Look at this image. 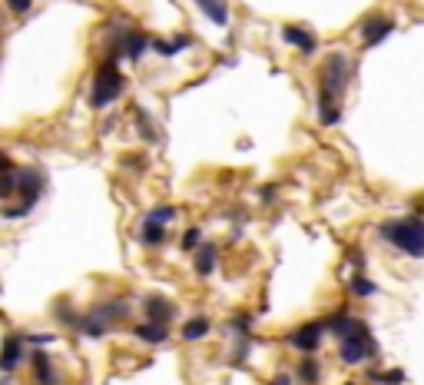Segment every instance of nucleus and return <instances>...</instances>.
Returning <instances> with one entry per match:
<instances>
[{"instance_id":"f257e3e1","label":"nucleus","mask_w":424,"mask_h":385,"mask_svg":"<svg viewBox=\"0 0 424 385\" xmlns=\"http://www.w3.org/2000/svg\"><path fill=\"white\" fill-rule=\"evenodd\" d=\"M351 80V60L345 53H332L325 57L322 70H318V120L325 126H335L341 120L338 100L345 96V87Z\"/></svg>"},{"instance_id":"f03ea898","label":"nucleus","mask_w":424,"mask_h":385,"mask_svg":"<svg viewBox=\"0 0 424 385\" xmlns=\"http://www.w3.org/2000/svg\"><path fill=\"white\" fill-rule=\"evenodd\" d=\"M123 87H126V80L120 73L116 57H103L97 73H93V83H90V106L93 110H106L110 103H116L123 96Z\"/></svg>"},{"instance_id":"7ed1b4c3","label":"nucleus","mask_w":424,"mask_h":385,"mask_svg":"<svg viewBox=\"0 0 424 385\" xmlns=\"http://www.w3.org/2000/svg\"><path fill=\"white\" fill-rule=\"evenodd\" d=\"M381 240L405 252V256H424V220L421 216H405V220H388L381 222Z\"/></svg>"},{"instance_id":"20e7f679","label":"nucleus","mask_w":424,"mask_h":385,"mask_svg":"<svg viewBox=\"0 0 424 385\" xmlns=\"http://www.w3.org/2000/svg\"><path fill=\"white\" fill-rule=\"evenodd\" d=\"M126 316H129V302H126V299H106V302H97L87 316H80L73 329L90 339H103L106 332Z\"/></svg>"},{"instance_id":"39448f33","label":"nucleus","mask_w":424,"mask_h":385,"mask_svg":"<svg viewBox=\"0 0 424 385\" xmlns=\"http://www.w3.org/2000/svg\"><path fill=\"white\" fill-rule=\"evenodd\" d=\"M371 356H378V342H375V336H371L368 322L355 319V326L338 339V359H341L345 366H358V362H365V359H371Z\"/></svg>"},{"instance_id":"423d86ee","label":"nucleus","mask_w":424,"mask_h":385,"mask_svg":"<svg viewBox=\"0 0 424 385\" xmlns=\"http://www.w3.org/2000/svg\"><path fill=\"white\" fill-rule=\"evenodd\" d=\"M17 192H20V202L17 206H4V220H23L37 206L40 192H43V173L37 166H27V170L17 173Z\"/></svg>"},{"instance_id":"0eeeda50","label":"nucleus","mask_w":424,"mask_h":385,"mask_svg":"<svg viewBox=\"0 0 424 385\" xmlns=\"http://www.w3.org/2000/svg\"><path fill=\"white\" fill-rule=\"evenodd\" d=\"M322 336H325V322H302L289 336V342H292V349H299L302 356H312L322 346Z\"/></svg>"},{"instance_id":"6e6552de","label":"nucleus","mask_w":424,"mask_h":385,"mask_svg":"<svg viewBox=\"0 0 424 385\" xmlns=\"http://www.w3.org/2000/svg\"><path fill=\"white\" fill-rule=\"evenodd\" d=\"M27 362H30V379L33 385H57V369H53V359L43 352V349H27Z\"/></svg>"},{"instance_id":"1a4fd4ad","label":"nucleus","mask_w":424,"mask_h":385,"mask_svg":"<svg viewBox=\"0 0 424 385\" xmlns=\"http://www.w3.org/2000/svg\"><path fill=\"white\" fill-rule=\"evenodd\" d=\"M23 356H27V339L20 332H10L0 346V372H14L23 362Z\"/></svg>"},{"instance_id":"9d476101","label":"nucleus","mask_w":424,"mask_h":385,"mask_svg":"<svg viewBox=\"0 0 424 385\" xmlns=\"http://www.w3.org/2000/svg\"><path fill=\"white\" fill-rule=\"evenodd\" d=\"M391 30H395V20L375 14V17H368L365 24H361V40H365V47H378V43H381Z\"/></svg>"},{"instance_id":"9b49d317","label":"nucleus","mask_w":424,"mask_h":385,"mask_svg":"<svg viewBox=\"0 0 424 385\" xmlns=\"http://www.w3.org/2000/svg\"><path fill=\"white\" fill-rule=\"evenodd\" d=\"M143 309H146V319H149V322H159V326H169L176 319V306L166 296H146Z\"/></svg>"},{"instance_id":"f8f14e48","label":"nucleus","mask_w":424,"mask_h":385,"mask_svg":"<svg viewBox=\"0 0 424 385\" xmlns=\"http://www.w3.org/2000/svg\"><path fill=\"white\" fill-rule=\"evenodd\" d=\"M216 266H219V246L216 242H203L199 250H196V260H193V270L196 276H212L216 272Z\"/></svg>"},{"instance_id":"ddd939ff","label":"nucleus","mask_w":424,"mask_h":385,"mask_svg":"<svg viewBox=\"0 0 424 385\" xmlns=\"http://www.w3.org/2000/svg\"><path fill=\"white\" fill-rule=\"evenodd\" d=\"M282 40L285 43H292V47H299L302 53H315V47H318V40H315V34L312 30H305V27H282Z\"/></svg>"},{"instance_id":"4468645a","label":"nucleus","mask_w":424,"mask_h":385,"mask_svg":"<svg viewBox=\"0 0 424 385\" xmlns=\"http://www.w3.org/2000/svg\"><path fill=\"white\" fill-rule=\"evenodd\" d=\"M133 336L146 346H163L166 339H169V326H159V322H149L146 319L143 326H133Z\"/></svg>"},{"instance_id":"2eb2a0df","label":"nucleus","mask_w":424,"mask_h":385,"mask_svg":"<svg viewBox=\"0 0 424 385\" xmlns=\"http://www.w3.org/2000/svg\"><path fill=\"white\" fill-rule=\"evenodd\" d=\"M196 4H199V10H203L216 27H226V24H229V4H226V0H196Z\"/></svg>"},{"instance_id":"dca6fc26","label":"nucleus","mask_w":424,"mask_h":385,"mask_svg":"<svg viewBox=\"0 0 424 385\" xmlns=\"http://www.w3.org/2000/svg\"><path fill=\"white\" fill-rule=\"evenodd\" d=\"M212 332V322L206 316H193V319H186V326L179 336L186 339V342H199V339H206Z\"/></svg>"},{"instance_id":"f3484780","label":"nucleus","mask_w":424,"mask_h":385,"mask_svg":"<svg viewBox=\"0 0 424 385\" xmlns=\"http://www.w3.org/2000/svg\"><path fill=\"white\" fill-rule=\"evenodd\" d=\"M139 240H143L149 250L163 246L166 242V226L163 222H153V220H143V226H139Z\"/></svg>"},{"instance_id":"a211bd4d","label":"nucleus","mask_w":424,"mask_h":385,"mask_svg":"<svg viewBox=\"0 0 424 385\" xmlns=\"http://www.w3.org/2000/svg\"><path fill=\"white\" fill-rule=\"evenodd\" d=\"M133 120H136V130H139V136H143L146 143H159V130L153 126V120H149V113H146L143 106H133Z\"/></svg>"},{"instance_id":"6ab92c4d","label":"nucleus","mask_w":424,"mask_h":385,"mask_svg":"<svg viewBox=\"0 0 424 385\" xmlns=\"http://www.w3.org/2000/svg\"><path fill=\"white\" fill-rule=\"evenodd\" d=\"M193 43V37H186V34H179V37H173V40H153V50L159 53V57H176L179 50H186Z\"/></svg>"},{"instance_id":"aec40b11","label":"nucleus","mask_w":424,"mask_h":385,"mask_svg":"<svg viewBox=\"0 0 424 385\" xmlns=\"http://www.w3.org/2000/svg\"><path fill=\"white\" fill-rule=\"evenodd\" d=\"M318 376H322V366H318V362H315L312 356H305V359L299 362V379H302L305 385H315V382H318Z\"/></svg>"},{"instance_id":"412c9836","label":"nucleus","mask_w":424,"mask_h":385,"mask_svg":"<svg viewBox=\"0 0 424 385\" xmlns=\"http://www.w3.org/2000/svg\"><path fill=\"white\" fill-rule=\"evenodd\" d=\"M375 385H401L405 382V369H385V372H368Z\"/></svg>"},{"instance_id":"4be33fe9","label":"nucleus","mask_w":424,"mask_h":385,"mask_svg":"<svg viewBox=\"0 0 424 385\" xmlns=\"http://www.w3.org/2000/svg\"><path fill=\"white\" fill-rule=\"evenodd\" d=\"M53 316L60 319V322H63V326H77V312H73V302H70V299H57V302H53Z\"/></svg>"},{"instance_id":"5701e85b","label":"nucleus","mask_w":424,"mask_h":385,"mask_svg":"<svg viewBox=\"0 0 424 385\" xmlns=\"http://www.w3.org/2000/svg\"><path fill=\"white\" fill-rule=\"evenodd\" d=\"M179 216V210L176 206H169V202H163V206H153V210L146 212V220H153V222H163V226H169V222Z\"/></svg>"},{"instance_id":"b1692460","label":"nucleus","mask_w":424,"mask_h":385,"mask_svg":"<svg viewBox=\"0 0 424 385\" xmlns=\"http://www.w3.org/2000/svg\"><path fill=\"white\" fill-rule=\"evenodd\" d=\"M348 286H351V292H355V296H375L378 292V286L371 279H365V276H361V272H355V276H351V282H348Z\"/></svg>"},{"instance_id":"393cba45","label":"nucleus","mask_w":424,"mask_h":385,"mask_svg":"<svg viewBox=\"0 0 424 385\" xmlns=\"http://www.w3.org/2000/svg\"><path fill=\"white\" fill-rule=\"evenodd\" d=\"M183 250H189V252H196L199 250V246H203V230H199V226H189V230L183 232Z\"/></svg>"},{"instance_id":"a878e982","label":"nucleus","mask_w":424,"mask_h":385,"mask_svg":"<svg viewBox=\"0 0 424 385\" xmlns=\"http://www.w3.org/2000/svg\"><path fill=\"white\" fill-rule=\"evenodd\" d=\"M14 192H17V170L0 176V200H10Z\"/></svg>"},{"instance_id":"bb28decb","label":"nucleus","mask_w":424,"mask_h":385,"mask_svg":"<svg viewBox=\"0 0 424 385\" xmlns=\"http://www.w3.org/2000/svg\"><path fill=\"white\" fill-rule=\"evenodd\" d=\"M229 326L235 329L239 336H249V332H252V316H232Z\"/></svg>"},{"instance_id":"cd10ccee","label":"nucleus","mask_w":424,"mask_h":385,"mask_svg":"<svg viewBox=\"0 0 424 385\" xmlns=\"http://www.w3.org/2000/svg\"><path fill=\"white\" fill-rule=\"evenodd\" d=\"M4 4H7L14 14H27V10L33 7V0H4Z\"/></svg>"},{"instance_id":"c85d7f7f","label":"nucleus","mask_w":424,"mask_h":385,"mask_svg":"<svg viewBox=\"0 0 424 385\" xmlns=\"http://www.w3.org/2000/svg\"><path fill=\"white\" fill-rule=\"evenodd\" d=\"M14 170H17V166H14V160H10V156L0 150V176H4V173H14Z\"/></svg>"},{"instance_id":"c756f323","label":"nucleus","mask_w":424,"mask_h":385,"mask_svg":"<svg viewBox=\"0 0 424 385\" xmlns=\"http://www.w3.org/2000/svg\"><path fill=\"white\" fill-rule=\"evenodd\" d=\"M269 385H292V376H285V372H279V376L272 379Z\"/></svg>"},{"instance_id":"7c9ffc66","label":"nucleus","mask_w":424,"mask_h":385,"mask_svg":"<svg viewBox=\"0 0 424 385\" xmlns=\"http://www.w3.org/2000/svg\"><path fill=\"white\" fill-rule=\"evenodd\" d=\"M30 342H37V346H50V342H53V336H30Z\"/></svg>"},{"instance_id":"2f4dec72","label":"nucleus","mask_w":424,"mask_h":385,"mask_svg":"<svg viewBox=\"0 0 424 385\" xmlns=\"http://www.w3.org/2000/svg\"><path fill=\"white\" fill-rule=\"evenodd\" d=\"M345 385H355V382H345Z\"/></svg>"}]
</instances>
